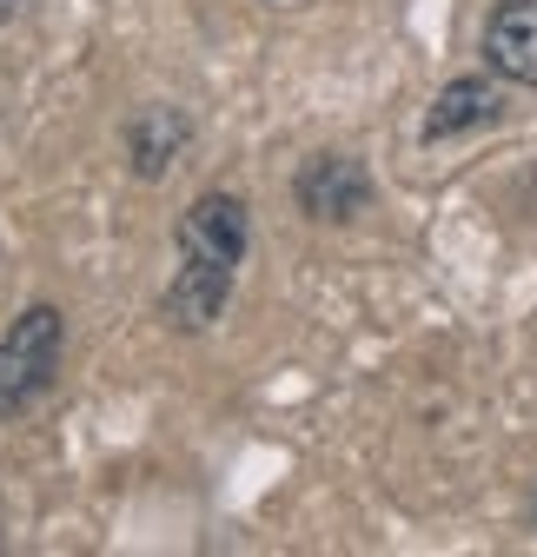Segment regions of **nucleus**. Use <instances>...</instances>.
<instances>
[{
    "label": "nucleus",
    "instance_id": "nucleus-2",
    "mask_svg": "<svg viewBox=\"0 0 537 557\" xmlns=\"http://www.w3.org/2000/svg\"><path fill=\"white\" fill-rule=\"evenodd\" d=\"M60 345H66L60 306H27L8 332H0V425L47 398V385L60 372Z\"/></svg>",
    "mask_w": 537,
    "mask_h": 557
},
{
    "label": "nucleus",
    "instance_id": "nucleus-7",
    "mask_svg": "<svg viewBox=\"0 0 537 557\" xmlns=\"http://www.w3.org/2000/svg\"><path fill=\"white\" fill-rule=\"evenodd\" d=\"M14 14H21V0H0V27H8Z\"/></svg>",
    "mask_w": 537,
    "mask_h": 557
},
{
    "label": "nucleus",
    "instance_id": "nucleus-4",
    "mask_svg": "<svg viewBox=\"0 0 537 557\" xmlns=\"http://www.w3.org/2000/svg\"><path fill=\"white\" fill-rule=\"evenodd\" d=\"M485 66L511 87H537V0H498L485 21Z\"/></svg>",
    "mask_w": 537,
    "mask_h": 557
},
{
    "label": "nucleus",
    "instance_id": "nucleus-5",
    "mask_svg": "<svg viewBox=\"0 0 537 557\" xmlns=\"http://www.w3.org/2000/svg\"><path fill=\"white\" fill-rule=\"evenodd\" d=\"M504 120V94H498V74H458L445 81V94L432 100L425 113V139H458V133H478V126H498Z\"/></svg>",
    "mask_w": 537,
    "mask_h": 557
},
{
    "label": "nucleus",
    "instance_id": "nucleus-3",
    "mask_svg": "<svg viewBox=\"0 0 537 557\" xmlns=\"http://www.w3.org/2000/svg\"><path fill=\"white\" fill-rule=\"evenodd\" d=\"M292 199H299L305 220L346 226V220H359L365 206H372V173H365L359 153H312V160L292 173Z\"/></svg>",
    "mask_w": 537,
    "mask_h": 557
},
{
    "label": "nucleus",
    "instance_id": "nucleus-1",
    "mask_svg": "<svg viewBox=\"0 0 537 557\" xmlns=\"http://www.w3.org/2000/svg\"><path fill=\"white\" fill-rule=\"evenodd\" d=\"M246 239H252V220H246V199L239 193H199L186 213H179V233H173V286L160 299V312L179 332H207L226 312L233 278L246 265Z\"/></svg>",
    "mask_w": 537,
    "mask_h": 557
},
{
    "label": "nucleus",
    "instance_id": "nucleus-6",
    "mask_svg": "<svg viewBox=\"0 0 537 557\" xmlns=\"http://www.w3.org/2000/svg\"><path fill=\"white\" fill-rule=\"evenodd\" d=\"M186 139H192V120L179 107H140L126 120V160L140 180H166V166L186 153Z\"/></svg>",
    "mask_w": 537,
    "mask_h": 557
}]
</instances>
